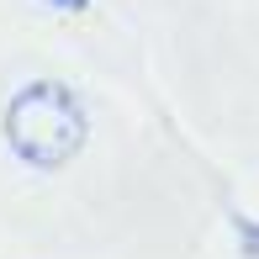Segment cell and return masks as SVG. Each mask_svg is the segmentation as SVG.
<instances>
[{"label":"cell","mask_w":259,"mask_h":259,"mask_svg":"<svg viewBox=\"0 0 259 259\" xmlns=\"http://www.w3.org/2000/svg\"><path fill=\"white\" fill-rule=\"evenodd\" d=\"M6 143L37 169H64L85 148V106L58 79H32L6 106Z\"/></svg>","instance_id":"cell-1"},{"label":"cell","mask_w":259,"mask_h":259,"mask_svg":"<svg viewBox=\"0 0 259 259\" xmlns=\"http://www.w3.org/2000/svg\"><path fill=\"white\" fill-rule=\"evenodd\" d=\"M48 6H64V11H79L85 0H48Z\"/></svg>","instance_id":"cell-2"}]
</instances>
